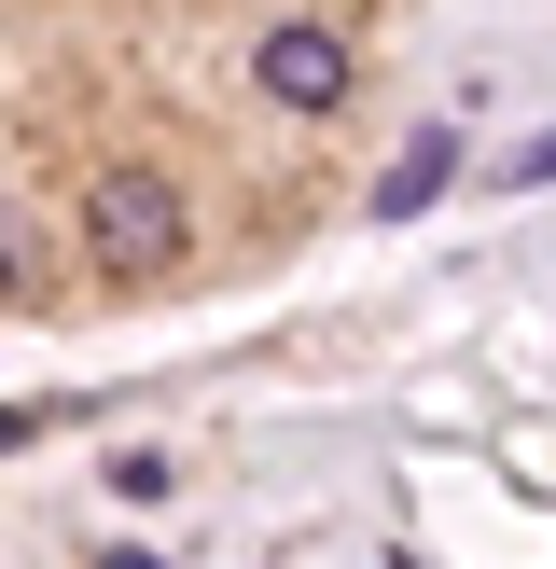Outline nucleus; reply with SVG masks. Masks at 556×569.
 <instances>
[{
    "label": "nucleus",
    "mask_w": 556,
    "mask_h": 569,
    "mask_svg": "<svg viewBox=\"0 0 556 569\" xmlns=\"http://www.w3.org/2000/svg\"><path fill=\"white\" fill-rule=\"evenodd\" d=\"M98 569H167V556H139V542H111V556H98Z\"/></svg>",
    "instance_id": "nucleus-6"
},
{
    "label": "nucleus",
    "mask_w": 556,
    "mask_h": 569,
    "mask_svg": "<svg viewBox=\"0 0 556 569\" xmlns=\"http://www.w3.org/2000/svg\"><path fill=\"white\" fill-rule=\"evenodd\" d=\"M445 167H459V139H404V167H389V181H376V222H417V209H431V194H445Z\"/></svg>",
    "instance_id": "nucleus-4"
},
{
    "label": "nucleus",
    "mask_w": 556,
    "mask_h": 569,
    "mask_svg": "<svg viewBox=\"0 0 556 569\" xmlns=\"http://www.w3.org/2000/svg\"><path fill=\"white\" fill-rule=\"evenodd\" d=\"M250 70H265V98H292V111H334V98H348V42H334V28H265Z\"/></svg>",
    "instance_id": "nucleus-2"
},
{
    "label": "nucleus",
    "mask_w": 556,
    "mask_h": 569,
    "mask_svg": "<svg viewBox=\"0 0 556 569\" xmlns=\"http://www.w3.org/2000/svg\"><path fill=\"white\" fill-rule=\"evenodd\" d=\"M0 306H56V237L0 194Z\"/></svg>",
    "instance_id": "nucleus-3"
},
{
    "label": "nucleus",
    "mask_w": 556,
    "mask_h": 569,
    "mask_svg": "<svg viewBox=\"0 0 556 569\" xmlns=\"http://www.w3.org/2000/svg\"><path fill=\"white\" fill-rule=\"evenodd\" d=\"M42 417H56V403H0V459H14V445L42 431Z\"/></svg>",
    "instance_id": "nucleus-5"
},
{
    "label": "nucleus",
    "mask_w": 556,
    "mask_h": 569,
    "mask_svg": "<svg viewBox=\"0 0 556 569\" xmlns=\"http://www.w3.org/2000/svg\"><path fill=\"white\" fill-rule=\"evenodd\" d=\"M83 250H98V278H167L181 264V194L153 181V167H98V181H83Z\"/></svg>",
    "instance_id": "nucleus-1"
}]
</instances>
